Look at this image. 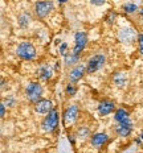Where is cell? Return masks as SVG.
<instances>
[{"label": "cell", "instance_id": "obj_1", "mask_svg": "<svg viewBox=\"0 0 143 153\" xmlns=\"http://www.w3.org/2000/svg\"><path fill=\"white\" fill-rule=\"evenodd\" d=\"M17 56L23 59H32L36 56V49L29 42H21L17 48Z\"/></svg>", "mask_w": 143, "mask_h": 153}, {"label": "cell", "instance_id": "obj_2", "mask_svg": "<svg viewBox=\"0 0 143 153\" xmlns=\"http://www.w3.org/2000/svg\"><path fill=\"white\" fill-rule=\"evenodd\" d=\"M57 124H58V115H57V111H50L48 114V116L44 119L43 122V128L46 132H53L57 128Z\"/></svg>", "mask_w": 143, "mask_h": 153}, {"label": "cell", "instance_id": "obj_3", "mask_svg": "<svg viewBox=\"0 0 143 153\" xmlns=\"http://www.w3.org/2000/svg\"><path fill=\"white\" fill-rule=\"evenodd\" d=\"M27 98L31 102H39V99L41 98V94H43V88L39 83H29L27 87Z\"/></svg>", "mask_w": 143, "mask_h": 153}, {"label": "cell", "instance_id": "obj_4", "mask_svg": "<svg viewBox=\"0 0 143 153\" xmlns=\"http://www.w3.org/2000/svg\"><path fill=\"white\" fill-rule=\"evenodd\" d=\"M53 9V3L48 1V0H43V1L36 3V13L39 17H45Z\"/></svg>", "mask_w": 143, "mask_h": 153}, {"label": "cell", "instance_id": "obj_5", "mask_svg": "<svg viewBox=\"0 0 143 153\" xmlns=\"http://www.w3.org/2000/svg\"><path fill=\"white\" fill-rule=\"evenodd\" d=\"M103 63H105V56H102V54H97V56H94L88 63V69H86L88 73L97 71Z\"/></svg>", "mask_w": 143, "mask_h": 153}, {"label": "cell", "instance_id": "obj_6", "mask_svg": "<svg viewBox=\"0 0 143 153\" xmlns=\"http://www.w3.org/2000/svg\"><path fill=\"white\" fill-rule=\"evenodd\" d=\"M76 46H74V54H79L82 50L85 49L86 46V42H88V38H86V34L84 32H77L76 33Z\"/></svg>", "mask_w": 143, "mask_h": 153}, {"label": "cell", "instance_id": "obj_7", "mask_svg": "<svg viewBox=\"0 0 143 153\" xmlns=\"http://www.w3.org/2000/svg\"><path fill=\"white\" fill-rule=\"evenodd\" d=\"M136 37V30L133 28H125L119 32V40L125 44H131Z\"/></svg>", "mask_w": 143, "mask_h": 153}, {"label": "cell", "instance_id": "obj_8", "mask_svg": "<svg viewBox=\"0 0 143 153\" xmlns=\"http://www.w3.org/2000/svg\"><path fill=\"white\" fill-rule=\"evenodd\" d=\"M77 115H78L77 106H70L68 110L65 111V114H64V123L65 124H72L76 119H77Z\"/></svg>", "mask_w": 143, "mask_h": 153}, {"label": "cell", "instance_id": "obj_9", "mask_svg": "<svg viewBox=\"0 0 143 153\" xmlns=\"http://www.w3.org/2000/svg\"><path fill=\"white\" fill-rule=\"evenodd\" d=\"M52 110V102L50 100H39L36 103V112L46 114Z\"/></svg>", "mask_w": 143, "mask_h": 153}, {"label": "cell", "instance_id": "obj_10", "mask_svg": "<svg viewBox=\"0 0 143 153\" xmlns=\"http://www.w3.org/2000/svg\"><path fill=\"white\" fill-rule=\"evenodd\" d=\"M131 129H133V126H131V123L130 122L119 123V126L117 127V133H118L119 136H122V137H126V136L130 135Z\"/></svg>", "mask_w": 143, "mask_h": 153}, {"label": "cell", "instance_id": "obj_11", "mask_svg": "<svg viewBox=\"0 0 143 153\" xmlns=\"http://www.w3.org/2000/svg\"><path fill=\"white\" fill-rule=\"evenodd\" d=\"M107 140H109V136L106 133H95L91 137V144L94 146H102Z\"/></svg>", "mask_w": 143, "mask_h": 153}, {"label": "cell", "instance_id": "obj_12", "mask_svg": "<svg viewBox=\"0 0 143 153\" xmlns=\"http://www.w3.org/2000/svg\"><path fill=\"white\" fill-rule=\"evenodd\" d=\"M113 110H114V103L113 102H109V100H105L98 106V112L101 115H107Z\"/></svg>", "mask_w": 143, "mask_h": 153}, {"label": "cell", "instance_id": "obj_13", "mask_svg": "<svg viewBox=\"0 0 143 153\" xmlns=\"http://www.w3.org/2000/svg\"><path fill=\"white\" fill-rule=\"evenodd\" d=\"M84 71H85V68L82 65H79L76 69H73V71L70 73V81L72 82H77L78 79L84 75Z\"/></svg>", "mask_w": 143, "mask_h": 153}, {"label": "cell", "instance_id": "obj_14", "mask_svg": "<svg viewBox=\"0 0 143 153\" xmlns=\"http://www.w3.org/2000/svg\"><path fill=\"white\" fill-rule=\"evenodd\" d=\"M115 120L118 123H126V122H130L129 120V112L123 108H121L115 112Z\"/></svg>", "mask_w": 143, "mask_h": 153}, {"label": "cell", "instance_id": "obj_15", "mask_svg": "<svg viewBox=\"0 0 143 153\" xmlns=\"http://www.w3.org/2000/svg\"><path fill=\"white\" fill-rule=\"evenodd\" d=\"M50 75H52V69L49 68V66H43V68L40 69V76L43 79H49Z\"/></svg>", "mask_w": 143, "mask_h": 153}, {"label": "cell", "instance_id": "obj_16", "mask_svg": "<svg viewBox=\"0 0 143 153\" xmlns=\"http://www.w3.org/2000/svg\"><path fill=\"white\" fill-rule=\"evenodd\" d=\"M114 81H115V83L118 85L119 87L125 86V83H126V78H125V75H123L122 73H119V74H117L115 76H114Z\"/></svg>", "mask_w": 143, "mask_h": 153}, {"label": "cell", "instance_id": "obj_17", "mask_svg": "<svg viewBox=\"0 0 143 153\" xmlns=\"http://www.w3.org/2000/svg\"><path fill=\"white\" fill-rule=\"evenodd\" d=\"M77 59H78V54H70V56H65V62L68 63V65H72V63H74V62H77Z\"/></svg>", "mask_w": 143, "mask_h": 153}, {"label": "cell", "instance_id": "obj_18", "mask_svg": "<svg viewBox=\"0 0 143 153\" xmlns=\"http://www.w3.org/2000/svg\"><path fill=\"white\" fill-rule=\"evenodd\" d=\"M123 8H125V11L127 12V13H133V12L136 11V5L135 4H126Z\"/></svg>", "mask_w": 143, "mask_h": 153}, {"label": "cell", "instance_id": "obj_19", "mask_svg": "<svg viewBox=\"0 0 143 153\" xmlns=\"http://www.w3.org/2000/svg\"><path fill=\"white\" fill-rule=\"evenodd\" d=\"M138 41H139V52L143 54V34H139Z\"/></svg>", "mask_w": 143, "mask_h": 153}, {"label": "cell", "instance_id": "obj_20", "mask_svg": "<svg viewBox=\"0 0 143 153\" xmlns=\"http://www.w3.org/2000/svg\"><path fill=\"white\" fill-rule=\"evenodd\" d=\"M66 92H68V94H70V95H74L76 94V87H73V86H68Z\"/></svg>", "mask_w": 143, "mask_h": 153}, {"label": "cell", "instance_id": "obj_21", "mask_svg": "<svg viewBox=\"0 0 143 153\" xmlns=\"http://www.w3.org/2000/svg\"><path fill=\"white\" fill-rule=\"evenodd\" d=\"M20 20H21V25H27V21H25V20H29V16H27V15H24V16H21V19H20Z\"/></svg>", "mask_w": 143, "mask_h": 153}, {"label": "cell", "instance_id": "obj_22", "mask_svg": "<svg viewBox=\"0 0 143 153\" xmlns=\"http://www.w3.org/2000/svg\"><path fill=\"white\" fill-rule=\"evenodd\" d=\"M91 3H93L94 5H102L105 3V0H91Z\"/></svg>", "mask_w": 143, "mask_h": 153}, {"label": "cell", "instance_id": "obj_23", "mask_svg": "<svg viewBox=\"0 0 143 153\" xmlns=\"http://www.w3.org/2000/svg\"><path fill=\"white\" fill-rule=\"evenodd\" d=\"M84 135H88V129L86 128H82V131L81 129L78 131V136H81V137H82Z\"/></svg>", "mask_w": 143, "mask_h": 153}, {"label": "cell", "instance_id": "obj_24", "mask_svg": "<svg viewBox=\"0 0 143 153\" xmlns=\"http://www.w3.org/2000/svg\"><path fill=\"white\" fill-rule=\"evenodd\" d=\"M65 49H66V44H62L61 48H60V52H61L64 56H66V53H65Z\"/></svg>", "mask_w": 143, "mask_h": 153}, {"label": "cell", "instance_id": "obj_25", "mask_svg": "<svg viewBox=\"0 0 143 153\" xmlns=\"http://www.w3.org/2000/svg\"><path fill=\"white\" fill-rule=\"evenodd\" d=\"M0 108H1V116H4V114H5V106L1 103V106H0Z\"/></svg>", "mask_w": 143, "mask_h": 153}, {"label": "cell", "instance_id": "obj_26", "mask_svg": "<svg viewBox=\"0 0 143 153\" xmlns=\"http://www.w3.org/2000/svg\"><path fill=\"white\" fill-rule=\"evenodd\" d=\"M68 0H58V3H66Z\"/></svg>", "mask_w": 143, "mask_h": 153}, {"label": "cell", "instance_id": "obj_27", "mask_svg": "<svg viewBox=\"0 0 143 153\" xmlns=\"http://www.w3.org/2000/svg\"><path fill=\"white\" fill-rule=\"evenodd\" d=\"M141 13H142V17H143V8H142V11H141Z\"/></svg>", "mask_w": 143, "mask_h": 153}, {"label": "cell", "instance_id": "obj_28", "mask_svg": "<svg viewBox=\"0 0 143 153\" xmlns=\"http://www.w3.org/2000/svg\"><path fill=\"white\" fill-rule=\"evenodd\" d=\"M141 137H142V139H143V133H142V136H141Z\"/></svg>", "mask_w": 143, "mask_h": 153}]
</instances>
